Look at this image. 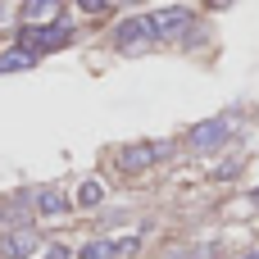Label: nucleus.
<instances>
[{"label":"nucleus","mask_w":259,"mask_h":259,"mask_svg":"<svg viewBox=\"0 0 259 259\" xmlns=\"http://www.w3.org/2000/svg\"><path fill=\"white\" fill-rule=\"evenodd\" d=\"M64 0H23V23H59Z\"/></svg>","instance_id":"0eeeda50"},{"label":"nucleus","mask_w":259,"mask_h":259,"mask_svg":"<svg viewBox=\"0 0 259 259\" xmlns=\"http://www.w3.org/2000/svg\"><path fill=\"white\" fill-rule=\"evenodd\" d=\"M0 18H5V9H0Z\"/></svg>","instance_id":"f3484780"},{"label":"nucleus","mask_w":259,"mask_h":259,"mask_svg":"<svg viewBox=\"0 0 259 259\" xmlns=\"http://www.w3.org/2000/svg\"><path fill=\"white\" fill-rule=\"evenodd\" d=\"M114 46H118V50H146V46H155L150 23H146V18H123V23L114 27Z\"/></svg>","instance_id":"20e7f679"},{"label":"nucleus","mask_w":259,"mask_h":259,"mask_svg":"<svg viewBox=\"0 0 259 259\" xmlns=\"http://www.w3.org/2000/svg\"><path fill=\"white\" fill-rule=\"evenodd\" d=\"M109 5H141V0H109Z\"/></svg>","instance_id":"4468645a"},{"label":"nucleus","mask_w":259,"mask_h":259,"mask_svg":"<svg viewBox=\"0 0 259 259\" xmlns=\"http://www.w3.org/2000/svg\"><path fill=\"white\" fill-rule=\"evenodd\" d=\"M77 9H87V14H105L109 0H77Z\"/></svg>","instance_id":"f8f14e48"},{"label":"nucleus","mask_w":259,"mask_h":259,"mask_svg":"<svg viewBox=\"0 0 259 259\" xmlns=\"http://www.w3.org/2000/svg\"><path fill=\"white\" fill-rule=\"evenodd\" d=\"M146 23H150V36L155 41H178V36H187L191 32V9L187 5H168V9H155V14H146Z\"/></svg>","instance_id":"f03ea898"},{"label":"nucleus","mask_w":259,"mask_h":259,"mask_svg":"<svg viewBox=\"0 0 259 259\" xmlns=\"http://www.w3.org/2000/svg\"><path fill=\"white\" fill-rule=\"evenodd\" d=\"M77 259H118V241H87Z\"/></svg>","instance_id":"9b49d317"},{"label":"nucleus","mask_w":259,"mask_h":259,"mask_svg":"<svg viewBox=\"0 0 259 259\" xmlns=\"http://www.w3.org/2000/svg\"><path fill=\"white\" fill-rule=\"evenodd\" d=\"M73 41V27L59 18V23H23L18 32V46L32 50V55H46V50H64Z\"/></svg>","instance_id":"f257e3e1"},{"label":"nucleus","mask_w":259,"mask_h":259,"mask_svg":"<svg viewBox=\"0 0 259 259\" xmlns=\"http://www.w3.org/2000/svg\"><path fill=\"white\" fill-rule=\"evenodd\" d=\"M228 137H232V123H228V118H205V123L191 127V150L214 155L219 146H228Z\"/></svg>","instance_id":"7ed1b4c3"},{"label":"nucleus","mask_w":259,"mask_h":259,"mask_svg":"<svg viewBox=\"0 0 259 259\" xmlns=\"http://www.w3.org/2000/svg\"><path fill=\"white\" fill-rule=\"evenodd\" d=\"M36 246H41V237H36V232L23 223V228H14V232L0 241V255H5V259H27L32 250H36Z\"/></svg>","instance_id":"39448f33"},{"label":"nucleus","mask_w":259,"mask_h":259,"mask_svg":"<svg viewBox=\"0 0 259 259\" xmlns=\"http://www.w3.org/2000/svg\"><path fill=\"white\" fill-rule=\"evenodd\" d=\"M46 259H73V255H68V246H50V250H46Z\"/></svg>","instance_id":"ddd939ff"},{"label":"nucleus","mask_w":259,"mask_h":259,"mask_svg":"<svg viewBox=\"0 0 259 259\" xmlns=\"http://www.w3.org/2000/svg\"><path fill=\"white\" fill-rule=\"evenodd\" d=\"M32 205H36V214H46V219L68 214V200H64L59 191H50V187H46V191H36V196H32Z\"/></svg>","instance_id":"6e6552de"},{"label":"nucleus","mask_w":259,"mask_h":259,"mask_svg":"<svg viewBox=\"0 0 259 259\" xmlns=\"http://www.w3.org/2000/svg\"><path fill=\"white\" fill-rule=\"evenodd\" d=\"M255 205H259V191H255Z\"/></svg>","instance_id":"dca6fc26"},{"label":"nucleus","mask_w":259,"mask_h":259,"mask_svg":"<svg viewBox=\"0 0 259 259\" xmlns=\"http://www.w3.org/2000/svg\"><path fill=\"white\" fill-rule=\"evenodd\" d=\"M209 5H232V0H209Z\"/></svg>","instance_id":"2eb2a0df"},{"label":"nucleus","mask_w":259,"mask_h":259,"mask_svg":"<svg viewBox=\"0 0 259 259\" xmlns=\"http://www.w3.org/2000/svg\"><path fill=\"white\" fill-rule=\"evenodd\" d=\"M32 64H36V55L23 50V46L18 50H0V73H18V68H32Z\"/></svg>","instance_id":"1a4fd4ad"},{"label":"nucleus","mask_w":259,"mask_h":259,"mask_svg":"<svg viewBox=\"0 0 259 259\" xmlns=\"http://www.w3.org/2000/svg\"><path fill=\"white\" fill-rule=\"evenodd\" d=\"M164 155H168V146H127L118 164H123L127 173H141V168H150V164L164 159Z\"/></svg>","instance_id":"423d86ee"},{"label":"nucleus","mask_w":259,"mask_h":259,"mask_svg":"<svg viewBox=\"0 0 259 259\" xmlns=\"http://www.w3.org/2000/svg\"><path fill=\"white\" fill-rule=\"evenodd\" d=\"M100 200H105V187H100L96 178H87V182L77 187V205H82V209H96Z\"/></svg>","instance_id":"9d476101"}]
</instances>
